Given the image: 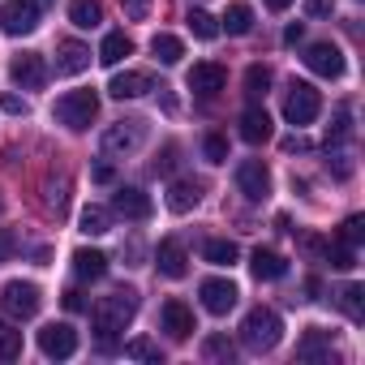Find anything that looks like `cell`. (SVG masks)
Wrapping results in <instances>:
<instances>
[{
    "label": "cell",
    "instance_id": "36",
    "mask_svg": "<svg viewBox=\"0 0 365 365\" xmlns=\"http://www.w3.org/2000/svg\"><path fill=\"white\" fill-rule=\"evenodd\" d=\"M202 356H207V361H232V356H237V344H232L228 335H207Z\"/></svg>",
    "mask_w": 365,
    "mask_h": 365
},
{
    "label": "cell",
    "instance_id": "13",
    "mask_svg": "<svg viewBox=\"0 0 365 365\" xmlns=\"http://www.w3.org/2000/svg\"><path fill=\"white\" fill-rule=\"evenodd\" d=\"M159 322H163V331L172 335V339H190L194 331H198V322H194V309L185 305V301H163V309H159Z\"/></svg>",
    "mask_w": 365,
    "mask_h": 365
},
{
    "label": "cell",
    "instance_id": "26",
    "mask_svg": "<svg viewBox=\"0 0 365 365\" xmlns=\"http://www.w3.org/2000/svg\"><path fill=\"white\" fill-rule=\"evenodd\" d=\"M78 228L86 232V237H103V232H112V211L108 207H82V215H78Z\"/></svg>",
    "mask_w": 365,
    "mask_h": 365
},
{
    "label": "cell",
    "instance_id": "19",
    "mask_svg": "<svg viewBox=\"0 0 365 365\" xmlns=\"http://www.w3.org/2000/svg\"><path fill=\"white\" fill-rule=\"evenodd\" d=\"M82 69H91V48L78 39L56 43V73H82Z\"/></svg>",
    "mask_w": 365,
    "mask_h": 365
},
{
    "label": "cell",
    "instance_id": "28",
    "mask_svg": "<svg viewBox=\"0 0 365 365\" xmlns=\"http://www.w3.org/2000/svg\"><path fill=\"white\" fill-rule=\"evenodd\" d=\"M150 52H155L159 65H180V56H185V43H180L176 35H168V31H159V35L150 39Z\"/></svg>",
    "mask_w": 365,
    "mask_h": 365
},
{
    "label": "cell",
    "instance_id": "16",
    "mask_svg": "<svg viewBox=\"0 0 365 365\" xmlns=\"http://www.w3.org/2000/svg\"><path fill=\"white\" fill-rule=\"evenodd\" d=\"M146 91H155V78H150L146 69H125V73H116V78L108 82V95H112V99H138V95H146Z\"/></svg>",
    "mask_w": 365,
    "mask_h": 365
},
{
    "label": "cell",
    "instance_id": "44",
    "mask_svg": "<svg viewBox=\"0 0 365 365\" xmlns=\"http://www.w3.org/2000/svg\"><path fill=\"white\" fill-rule=\"evenodd\" d=\"M14 250H18V237H14L9 228H0V267L14 258Z\"/></svg>",
    "mask_w": 365,
    "mask_h": 365
},
{
    "label": "cell",
    "instance_id": "2",
    "mask_svg": "<svg viewBox=\"0 0 365 365\" xmlns=\"http://www.w3.org/2000/svg\"><path fill=\"white\" fill-rule=\"evenodd\" d=\"M279 339H284V318L271 305H254L245 314V322H241V344L250 352H271Z\"/></svg>",
    "mask_w": 365,
    "mask_h": 365
},
{
    "label": "cell",
    "instance_id": "47",
    "mask_svg": "<svg viewBox=\"0 0 365 365\" xmlns=\"http://www.w3.org/2000/svg\"><path fill=\"white\" fill-rule=\"evenodd\" d=\"M331 168H335V176H339V180H344V176H352V159H348V155H335V163H331Z\"/></svg>",
    "mask_w": 365,
    "mask_h": 365
},
{
    "label": "cell",
    "instance_id": "24",
    "mask_svg": "<svg viewBox=\"0 0 365 365\" xmlns=\"http://www.w3.org/2000/svg\"><path fill=\"white\" fill-rule=\"evenodd\" d=\"M43 207H48L56 220L65 215V207H69V176H65V172L43 180Z\"/></svg>",
    "mask_w": 365,
    "mask_h": 365
},
{
    "label": "cell",
    "instance_id": "41",
    "mask_svg": "<svg viewBox=\"0 0 365 365\" xmlns=\"http://www.w3.org/2000/svg\"><path fill=\"white\" fill-rule=\"evenodd\" d=\"M0 112H9V116H26V112H31V103H26L22 95H0Z\"/></svg>",
    "mask_w": 365,
    "mask_h": 365
},
{
    "label": "cell",
    "instance_id": "20",
    "mask_svg": "<svg viewBox=\"0 0 365 365\" xmlns=\"http://www.w3.org/2000/svg\"><path fill=\"white\" fill-rule=\"evenodd\" d=\"M271 133H275V129H271V116H267V108L250 103V108L241 112V138L258 146V142H271Z\"/></svg>",
    "mask_w": 365,
    "mask_h": 365
},
{
    "label": "cell",
    "instance_id": "25",
    "mask_svg": "<svg viewBox=\"0 0 365 365\" xmlns=\"http://www.w3.org/2000/svg\"><path fill=\"white\" fill-rule=\"evenodd\" d=\"M69 22L78 31H95L103 22V9H99V0H69Z\"/></svg>",
    "mask_w": 365,
    "mask_h": 365
},
{
    "label": "cell",
    "instance_id": "1",
    "mask_svg": "<svg viewBox=\"0 0 365 365\" xmlns=\"http://www.w3.org/2000/svg\"><path fill=\"white\" fill-rule=\"evenodd\" d=\"M133 314H138V292L120 288V292H112V297H99L95 309H91V327H95L99 344L112 348V339L133 322Z\"/></svg>",
    "mask_w": 365,
    "mask_h": 365
},
{
    "label": "cell",
    "instance_id": "31",
    "mask_svg": "<svg viewBox=\"0 0 365 365\" xmlns=\"http://www.w3.org/2000/svg\"><path fill=\"white\" fill-rule=\"evenodd\" d=\"M339 309H344L352 322H365V288H361V284H344V292H339Z\"/></svg>",
    "mask_w": 365,
    "mask_h": 365
},
{
    "label": "cell",
    "instance_id": "7",
    "mask_svg": "<svg viewBox=\"0 0 365 365\" xmlns=\"http://www.w3.org/2000/svg\"><path fill=\"white\" fill-rule=\"evenodd\" d=\"M237 190H241L250 202H267V198H271V168H267L262 159L237 163Z\"/></svg>",
    "mask_w": 365,
    "mask_h": 365
},
{
    "label": "cell",
    "instance_id": "12",
    "mask_svg": "<svg viewBox=\"0 0 365 365\" xmlns=\"http://www.w3.org/2000/svg\"><path fill=\"white\" fill-rule=\"evenodd\" d=\"M9 78H14L22 91H39V86L48 82V65H43L39 52H22V56L9 61Z\"/></svg>",
    "mask_w": 365,
    "mask_h": 365
},
{
    "label": "cell",
    "instance_id": "22",
    "mask_svg": "<svg viewBox=\"0 0 365 365\" xmlns=\"http://www.w3.org/2000/svg\"><path fill=\"white\" fill-rule=\"evenodd\" d=\"M297 356H301V361H331V331L309 327V331L301 335V344H297Z\"/></svg>",
    "mask_w": 365,
    "mask_h": 365
},
{
    "label": "cell",
    "instance_id": "50",
    "mask_svg": "<svg viewBox=\"0 0 365 365\" xmlns=\"http://www.w3.org/2000/svg\"><path fill=\"white\" fill-rule=\"evenodd\" d=\"M301 35H305V26L297 22V26H288V31H284V43H301Z\"/></svg>",
    "mask_w": 365,
    "mask_h": 365
},
{
    "label": "cell",
    "instance_id": "34",
    "mask_svg": "<svg viewBox=\"0 0 365 365\" xmlns=\"http://www.w3.org/2000/svg\"><path fill=\"white\" fill-rule=\"evenodd\" d=\"M185 22H190V31H194V35H198L202 43L220 39V22H215V18H211L207 9H190V18H185Z\"/></svg>",
    "mask_w": 365,
    "mask_h": 365
},
{
    "label": "cell",
    "instance_id": "39",
    "mask_svg": "<svg viewBox=\"0 0 365 365\" xmlns=\"http://www.w3.org/2000/svg\"><path fill=\"white\" fill-rule=\"evenodd\" d=\"M125 356H133V361H163L159 344H150V339H129L125 344Z\"/></svg>",
    "mask_w": 365,
    "mask_h": 365
},
{
    "label": "cell",
    "instance_id": "5",
    "mask_svg": "<svg viewBox=\"0 0 365 365\" xmlns=\"http://www.w3.org/2000/svg\"><path fill=\"white\" fill-rule=\"evenodd\" d=\"M318 112H322V95H318L309 82H297V78H292V86H288V95H284V120L301 129V125H309Z\"/></svg>",
    "mask_w": 365,
    "mask_h": 365
},
{
    "label": "cell",
    "instance_id": "32",
    "mask_svg": "<svg viewBox=\"0 0 365 365\" xmlns=\"http://www.w3.org/2000/svg\"><path fill=\"white\" fill-rule=\"evenodd\" d=\"M267 91H271V69L267 65H250L245 69V95H250V103H258Z\"/></svg>",
    "mask_w": 365,
    "mask_h": 365
},
{
    "label": "cell",
    "instance_id": "51",
    "mask_svg": "<svg viewBox=\"0 0 365 365\" xmlns=\"http://www.w3.org/2000/svg\"><path fill=\"white\" fill-rule=\"evenodd\" d=\"M155 91H159V103H163V112H176V99L168 95V86H155Z\"/></svg>",
    "mask_w": 365,
    "mask_h": 365
},
{
    "label": "cell",
    "instance_id": "4",
    "mask_svg": "<svg viewBox=\"0 0 365 365\" xmlns=\"http://www.w3.org/2000/svg\"><path fill=\"white\" fill-rule=\"evenodd\" d=\"M39 305H43L39 284H31V279H9V284H0V314H9L14 322L35 318Z\"/></svg>",
    "mask_w": 365,
    "mask_h": 365
},
{
    "label": "cell",
    "instance_id": "21",
    "mask_svg": "<svg viewBox=\"0 0 365 365\" xmlns=\"http://www.w3.org/2000/svg\"><path fill=\"white\" fill-rule=\"evenodd\" d=\"M250 271H254L258 279H284V275H288V258L275 254V250H262V245H258V250L250 254Z\"/></svg>",
    "mask_w": 365,
    "mask_h": 365
},
{
    "label": "cell",
    "instance_id": "37",
    "mask_svg": "<svg viewBox=\"0 0 365 365\" xmlns=\"http://www.w3.org/2000/svg\"><path fill=\"white\" fill-rule=\"evenodd\" d=\"M18 356H22V331L0 322V361H18Z\"/></svg>",
    "mask_w": 365,
    "mask_h": 365
},
{
    "label": "cell",
    "instance_id": "48",
    "mask_svg": "<svg viewBox=\"0 0 365 365\" xmlns=\"http://www.w3.org/2000/svg\"><path fill=\"white\" fill-rule=\"evenodd\" d=\"M95 180H99V185H112V180H116L112 163H99V168H95Z\"/></svg>",
    "mask_w": 365,
    "mask_h": 365
},
{
    "label": "cell",
    "instance_id": "40",
    "mask_svg": "<svg viewBox=\"0 0 365 365\" xmlns=\"http://www.w3.org/2000/svg\"><path fill=\"white\" fill-rule=\"evenodd\" d=\"M339 241L361 245V241H365V220H361V215H348V220H344V228H339Z\"/></svg>",
    "mask_w": 365,
    "mask_h": 365
},
{
    "label": "cell",
    "instance_id": "8",
    "mask_svg": "<svg viewBox=\"0 0 365 365\" xmlns=\"http://www.w3.org/2000/svg\"><path fill=\"white\" fill-rule=\"evenodd\" d=\"M146 142V120H116L103 129V150L108 155H133Z\"/></svg>",
    "mask_w": 365,
    "mask_h": 365
},
{
    "label": "cell",
    "instance_id": "46",
    "mask_svg": "<svg viewBox=\"0 0 365 365\" xmlns=\"http://www.w3.org/2000/svg\"><path fill=\"white\" fill-rule=\"evenodd\" d=\"M61 301H65V309H69V314H82V309H86V301H82V292H78V288H65V297H61Z\"/></svg>",
    "mask_w": 365,
    "mask_h": 365
},
{
    "label": "cell",
    "instance_id": "30",
    "mask_svg": "<svg viewBox=\"0 0 365 365\" xmlns=\"http://www.w3.org/2000/svg\"><path fill=\"white\" fill-rule=\"evenodd\" d=\"M220 31H228V35H250L254 31V9L250 5H241V0H237V5H228V14H224V26Z\"/></svg>",
    "mask_w": 365,
    "mask_h": 365
},
{
    "label": "cell",
    "instance_id": "11",
    "mask_svg": "<svg viewBox=\"0 0 365 365\" xmlns=\"http://www.w3.org/2000/svg\"><path fill=\"white\" fill-rule=\"evenodd\" d=\"M305 65H309V73H318V78H344V52L335 48V43H309L305 48Z\"/></svg>",
    "mask_w": 365,
    "mask_h": 365
},
{
    "label": "cell",
    "instance_id": "27",
    "mask_svg": "<svg viewBox=\"0 0 365 365\" xmlns=\"http://www.w3.org/2000/svg\"><path fill=\"white\" fill-rule=\"evenodd\" d=\"M73 271H78V279H103L108 275V258L99 250H78L73 254Z\"/></svg>",
    "mask_w": 365,
    "mask_h": 365
},
{
    "label": "cell",
    "instance_id": "23",
    "mask_svg": "<svg viewBox=\"0 0 365 365\" xmlns=\"http://www.w3.org/2000/svg\"><path fill=\"white\" fill-rule=\"evenodd\" d=\"M125 56H133V39H129L125 31H108L103 43H99V61H103L108 69H116Z\"/></svg>",
    "mask_w": 365,
    "mask_h": 365
},
{
    "label": "cell",
    "instance_id": "3",
    "mask_svg": "<svg viewBox=\"0 0 365 365\" xmlns=\"http://www.w3.org/2000/svg\"><path fill=\"white\" fill-rule=\"evenodd\" d=\"M52 116H56L65 129L82 133V129H91V120L99 116V95H95V91H69V95L56 99Z\"/></svg>",
    "mask_w": 365,
    "mask_h": 365
},
{
    "label": "cell",
    "instance_id": "42",
    "mask_svg": "<svg viewBox=\"0 0 365 365\" xmlns=\"http://www.w3.org/2000/svg\"><path fill=\"white\" fill-rule=\"evenodd\" d=\"M176 155H180V150H176V142H168V146H163V155L155 159V172H159V176H168V172L176 168Z\"/></svg>",
    "mask_w": 365,
    "mask_h": 365
},
{
    "label": "cell",
    "instance_id": "52",
    "mask_svg": "<svg viewBox=\"0 0 365 365\" xmlns=\"http://www.w3.org/2000/svg\"><path fill=\"white\" fill-rule=\"evenodd\" d=\"M288 5H292V0H267V9H271V14H284Z\"/></svg>",
    "mask_w": 365,
    "mask_h": 365
},
{
    "label": "cell",
    "instance_id": "14",
    "mask_svg": "<svg viewBox=\"0 0 365 365\" xmlns=\"http://www.w3.org/2000/svg\"><path fill=\"white\" fill-rule=\"evenodd\" d=\"M155 267H159V275H168V279H185V275H190V254H185V245H180L176 237L159 241Z\"/></svg>",
    "mask_w": 365,
    "mask_h": 365
},
{
    "label": "cell",
    "instance_id": "43",
    "mask_svg": "<svg viewBox=\"0 0 365 365\" xmlns=\"http://www.w3.org/2000/svg\"><path fill=\"white\" fill-rule=\"evenodd\" d=\"M120 9H125V18H133V22H142V18L150 14V0H120Z\"/></svg>",
    "mask_w": 365,
    "mask_h": 365
},
{
    "label": "cell",
    "instance_id": "38",
    "mask_svg": "<svg viewBox=\"0 0 365 365\" xmlns=\"http://www.w3.org/2000/svg\"><path fill=\"white\" fill-rule=\"evenodd\" d=\"M202 155H207V163H228V138L224 133H207Z\"/></svg>",
    "mask_w": 365,
    "mask_h": 365
},
{
    "label": "cell",
    "instance_id": "9",
    "mask_svg": "<svg viewBox=\"0 0 365 365\" xmlns=\"http://www.w3.org/2000/svg\"><path fill=\"white\" fill-rule=\"evenodd\" d=\"M39 352L52 356V361L73 356V352H78V331H73L69 322H48V327L39 331Z\"/></svg>",
    "mask_w": 365,
    "mask_h": 365
},
{
    "label": "cell",
    "instance_id": "6",
    "mask_svg": "<svg viewBox=\"0 0 365 365\" xmlns=\"http://www.w3.org/2000/svg\"><path fill=\"white\" fill-rule=\"evenodd\" d=\"M35 26H39V5H35V0H5V5H0V31H5V35L22 39Z\"/></svg>",
    "mask_w": 365,
    "mask_h": 365
},
{
    "label": "cell",
    "instance_id": "49",
    "mask_svg": "<svg viewBox=\"0 0 365 365\" xmlns=\"http://www.w3.org/2000/svg\"><path fill=\"white\" fill-rule=\"evenodd\" d=\"M284 150H288V155H297V150H309V142L297 133V138H284Z\"/></svg>",
    "mask_w": 365,
    "mask_h": 365
},
{
    "label": "cell",
    "instance_id": "18",
    "mask_svg": "<svg viewBox=\"0 0 365 365\" xmlns=\"http://www.w3.org/2000/svg\"><path fill=\"white\" fill-rule=\"evenodd\" d=\"M112 211L116 215H125V220H150V198L142 194V190H133V185H125V190H116V198H112Z\"/></svg>",
    "mask_w": 365,
    "mask_h": 365
},
{
    "label": "cell",
    "instance_id": "29",
    "mask_svg": "<svg viewBox=\"0 0 365 365\" xmlns=\"http://www.w3.org/2000/svg\"><path fill=\"white\" fill-rule=\"evenodd\" d=\"M237 241H228V237H211L207 245H202V258L211 262V267H232L237 262Z\"/></svg>",
    "mask_w": 365,
    "mask_h": 365
},
{
    "label": "cell",
    "instance_id": "45",
    "mask_svg": "<svg viewBox=\"0 0 365 365\" xmlns=\"http://www.w3.org/2000/svg\"><path fill=\"white\" fill-rule=\"evenodd\" d=\"M331 9H335V0H305L309 18H331Z\"/></svg>",
    "mask_w": 365,
    "mask_h": 365
},
{
    "label": "cell",
    "instance_id": "10",
    "mask_svg": "<svg viewBox=\"0 0 365 365\" xmlns=\"http://www.w3.org/2000/svg\"><path fill=\"white\" fill-rule=\"evenodd\" d=\"M185 86H190L194 95H202V99H215V95L228 86V73H224V65L202 61V65H194V69L185 73Z\"/></svg>",
    "mask_w": 365,
    "mask_h": 365
},
{
    "label": "cell",
    "instance_id": "35",
    "mask_svg": "<svg viewBox=\"0 0 365 365\" xmlns=\"http://www.w3.org/2000/svg\"><path fill=\"white\" fill-rule=\"evenodd\" d=\"M327 262H331L335 271H352V267H356V245H348V241L327 245Z\"/></svg>",
    "mask_w": 365,
    "mask_h": 365
},
{
    "label": "cell",
    "instance_id": "15",
    "mask_svg": "<svg viewBox=\"0 0 365 365\" xmlns=\"http://www.w3.org/2000/svg\"><path fill=\"white\" fill-rule=\"evenodd\" d=\"M198 297H202V309H207V314H228L241 292H237L232 279H202V284H198Z\"/></svg>",
    "mask_w": 365,
    "mask_h": 365
},
{
    "label": "cell",
    "instance_id": "17",
    "mask_svg": "<svg viewBox=\"0 0 365 365\" xmlns=\"http://www.w3.org/2000/svg\"><path fill=\"white\" fill-rule=\"evenodd\" d=\"M198 202H202V180H190V176L172 180V190H168V211H176V215H190Z\"/></svg>",
    "mask_w": 365,
    "mask_h": 365
},
{
    "label": "cell",
    "instance_id": "33",
    "mask_svg": "<svg viewBox=\"0 0 365 365\" xmlns=\"http://www.w3.org/2000/svg\"><path fill=\"white\" fill-rule=\"evenodd\" d=\"M348 138H352V108L339 103V108H335V125L327 129V150L339 146V142H348Z\"/></svg>",
    "mask_w": 365,
    "mask_h": 365
}]
</instances>
